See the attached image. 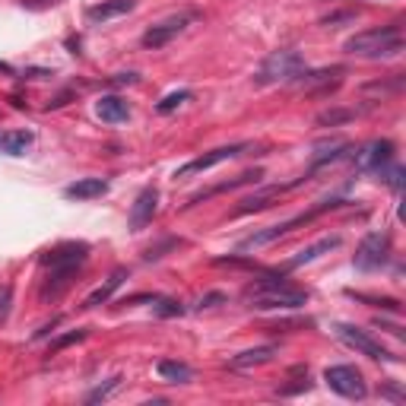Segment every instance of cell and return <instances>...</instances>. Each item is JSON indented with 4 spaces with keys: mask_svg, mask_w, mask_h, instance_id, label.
Wrapping results in <instances>:
<instances>
[{
    "mask_svg": "<svg viewBox=\"0 0 406 406\" xmlns=\"http://www.w3.org/2000/svg\"><path fill=\"white\" fill-rule=\"evenodd\" d=\"M133 7H137V0H102V3H93V7L86 10V16L93 23H108L115 16L130 13Z\"/></svg>",
    "mask_w": 406,
    "mask_h": 406,
    "instance_id": "cell-18",
    "label": "cell"
},
{
    "mask_svg": "<svg viewBox=\"0 0 406 406\" xmlns=\"http://www.w3.org/2000/svg\"><path fill=\"white\" fill-rule=\"evenodd\" d=\"M95 115L105 124H124V121H130V108H127V102L121 95H102L95 102Z\"/></svg>",
    "mask_w": 406,
    "mask_h": 406,
    "instance_id": "cell-16",
    "label": "cell"
},
{
    "mask_svg": "<svg viewBox=\"0 0 406 406\" xmlns=\"http://www.w3.org/2000/svg\"><path fill=\"white\" fill-rule=\"evenodd\" d=\"M248 302L254 311H276V308H302L308 304V292L304 289H292L289 282H273L267 289H254L248 292Z\"/></svg>",
    "mask_w": 406,
    "mask_h": 406,
    "instance_id": "cell-5",
    "label": "cell"
},
{
    "mask_svg": "<svg viewBox=\"0 0 406 406\" xmlns=\"http://www.w3.org/2000/svg\"><path fill=\"white\" fill-rule=\"evenodd\" d=\"M0 70H3V73H10V77H16V70L10 67V64H3V61H0Z\"/></svg>",
    "mask_w": 406,
    "mask_h": 406,
    "instance_id": "cell-40",
    "label": "cell"
},
{
    "mask_svg": "<svg viewBox=\"0 0 406 406\" xmlns=\"http://www.w3.org/2000/svg\"><path fill=\"white\" fill-rule=\"evenodd\" d=\"M191 19H194V13H178V16H168V19L156 23V26H149V29L143 32V48H149V51L165 48L168 41L175 39V35H181V32L188 29Z\"/></svg>",
    "mask_w": 406,
    "mask_h": 406,
    "instance_id": "cell-11",
    "label": "cell"
},
{
    "mask_svg": "<svg viewBox=\"0 0 406 406\" xmlns=\"http://www.w3.org/2000/svg\"><path fill=\"white\" fill-rule=\"evenodd\" d=\"M387 260H391V235L387 232H368L359 242V248H356L352 267L362 270V273H375V270H381Z\"/></svg>",
    "mask_w": 406,
    "mask_h": 406,
    "instance_id": "cell-6",
    "label": "cell"
},
{
    "mask_svg": "<svg viewBox=\"0 0 406 406\" xmlns=\"http://www.w3.org/2000/svg\"><path fill=\"white\" fill-rule=\"evenodd\" d=\"M304 70V57L292 48H280L273 55H267L264 64L254 73L258 86H276V83H296V77Z\"/></svg>",
    "mask_w": 406,
    "mask_h": 406,
    "instance_id": "cell-3",
    "label": "cell"
},
{
    "mask_svg": "<svg viewBox=\"0 0 406 406\" xmlns=\"http://www.w3.org/2000/svg\"><path fill=\"white\" fill-rule=\"evenodd\" d=\"M188 311L178 298H153V314L156 318H181V314Z\"/></svg>",
    "mask_w": 406,
    "mask_h": 406,
    "instance_id": "cell-25",
    "label": "cell"
},
{
    "mask_svg": "<svg viewBox=\"0 0 406 406\" xmlns=\"http://www.w3.org/2000/svg\"><path fill=\"white\" fill-rule=\"evenodd\" d=\"M121 381H124V378H121V375L108 378V381H105V384H99L95 391H89V394H86V403H102V400H108L111 394H115L117 387H121Z\"/></svg>",
    "mask_w": 406,
    "mask_h": 406,
    "instance_id": "cell-26",
    "label": "cell"
},
{
    "mask_svg": "<svg viewBox=\"0 0 406 406\" xmlns=\"http://www.w3.org/2000/svg\"><path fill=\"white\" fill-rule=\"evenodd\" d=\"M178 244H181V238H165L162 244H156V248H149V251H146V260H159V258H165V251L178 248Z\"/></svg>",
    "mask_w": 406,
    "mask_h": 406,
    "instance_id": "cell-31",
    "label": "cell"
},
{
    "mask_svg": "<svg viewBox=\"0 0 406 406\" xmlns=\"http://www.w3.org/2000/svg\"><path fill=\"white\" fill-rule=\"evenodd\" d=\"M324 381H327L330 391L346 397V400H365L368 397V384L356 365H330L327 371H324Z\"/></svg>",
    "mask_w": 406,
    "mask_h": 406,
    "instance_id": "cell-7",
    "label": "cell"
},
{
    "mask_svg": "<svg viewBox=\"0 0 406 406\" xmlns=\"http://www.w3.org/2000/svg\"><path fill=\"white\" fill-rule=\"evenodd\" d=\"M10 308H13V289H10V286H0V324L10 318Z\"/></svg>",
    "mask_w": 406,
    "mask_h": 406,
    "instance_id": "cell-32",
    "label": "cell"
},
{
    "mask_svg": "<svg viewBox=\"0 0 406 406\" xmlns=\"http://www.w3.org/2000/svg\"><path fill=\"white\" fill-rule=\"evenodd\" d=\"M343 48L356 57H391V55H400V51H403V29H400V23H391V26H378V29L356 32Z\"/></svg>",
    "mask_w": 406,
    "mask_h": 406,
    "instance_id": "cell-2",
    "label": "cell"
},
{
    "mask_svg": "<svg viewBox=\"0 0 406 406\" xmlns=\"http://www.w3.org/2000/svg\"><path fill=\"white\" fill-rule=\"evenodd\" d=\"M26 10H51L57 0H19Z\"/></svg>",
    "mask_w": 406,
    "mask_h": 406,
    "instance_id": "cell-36",
    "label": "cell"
},
{
    "mask_svg": "<svg viewBox=\"0 0 406 406\" xmlns=\"http://www.w3.org/2000/svg\"><path fill=\"white\" fill-rule=\"evenodd\" d=\"M368 108H371V105H365V108H327L314 117V124L318 127H343V124H349V121H356V117Z\"/></svg>",
    "mask_w": 406,
    "mask_h": 406,
    "instance_id": "cell-23",
    "label": "cell"
},
{
    "mask_svg": "<svg viewBox=\"0 0 406 406\" xmlns=\"http://www.w3.org/2000/svg\"><path fill=\"white\" fill-rule=\"evenodd\" d=\"M216 304H226V292H206V296L197 298V311H203V308H216Z\"/></svg>",
    "mask_w": 406,
    "mask_h": 406,
    "instance_id": "cell-30",
    "label": "cell"
},
{
    "mask_svg": "<svg viewBox=\"0 0 406 406\" xmlns=\"http://www.w3.org/2000/svg\"><path fill=\"white\" fill-rule=\"evenodd\" d=\"M324 26H340V23H356V10H340V13H330L320 19Z\"/></svg>",
    "mask_w": 406,
    "mask_h": 406,
    "instance_id": "cell-33",
    "label": "cell"
},
{
    "mask_svg": "<svg viewBox=\"0 0 406 406\" xmlns=\"http://www.w3.org/2000/svg\"><path fill=\"white\" fill-rule=\"evenodd\" d=\"M86 334H89V330L77 327V330H70V334L55 336V340H51V352H61V349H67L70 343H79V340H86Z\"/></svg>",
    "mask_w": 406,
    "mask_h": 406,
    "instance_id": "cell-28",
    "label": "cell"
},
{
    "mask_svg": "<svg viewBox=\"0 0 406 406\" xmlns=\"http://www.w3.org/2000/svg\"><path fill=\"white\" fill-rule=\"evenodd\" d=\"M343 73H346V67H320V70H308V67H304V70L296 77V83H292V86L304 89V93L330 95V93H336V89H340Z\"/></svg>",
    "mask_w": 406,
    "mask_h": 406,
    "instance_id": "cell-10",
    "label": "cell"
},
{
    "mask_svg": "<svg viewBox=\"0 0 406 406\" xmlns=\"http://www.w3.org/2000/svg\"><path fill=\"white\" fill-rule=\"evenodd\" d=\"M304 181H308V175H302V178H296V181H292V184H270V188L258 191V194L244 197V200H242V206L235 210V216H248V213L267 210V206H270V200H273V197H280V194H286V191L298 188V184H304Z\"/></svg>",
    "mask_w": 406,
    "mask_h": 406,
    "instance_id": "cell-14",
    "label": "cell"
},
{
    "mask_svg": "<svg viewBox=\"0 0 406 406\" xmlns=\"http://www.w3.org/2000/svg\"><path fill=\"white\" fill-rule=\"evenodd\" d=\"M349 298H359V302H368V304H375V308H391V311H400V302L397 298H371V296H356V292H346Z\"/></svg>",
    "mask_w": 406,
    "mask_h": 406,
    "instance_id": "cell-29",
    "label": "cell"
},
{
    "mask_svg": "<svg viewBox=\"0 0 406 406\" xmlns=\"http://www.w3.org/2000/svg\"><path fill=\"white\" fill-rule=\"evenodd\" d=\"M334 334L343 340L346 346H352L356 352H362V356H368V359H375V362H400V356H394L391 349H384L378 340H371V336L365 334V330L359 327H352V324H336Z\"/></svg>",
    "mask_w": 406,
    "mask_h": 406,
    "instance_id": "cell-8",
    "label": "cell"
},
{
    "mask_svg": "<svg viewBox=\"0 0 406 406\" xmlns=\"http://www.w3.org/2000/svg\"><path fill=\"white\" fill-rule=\"evenodd\" d=\"M356 153V165L362 172H371V175H384L387 165L394 162V143L391 140H375L368 143L365 149H352Z\"/></svg>",
    "mask_w": 406,
    "mask_h": 406,
    "instance_id": "cell-12",
    "label": "cell"
},
{
    "mask_svg": "<svg viewBox=\"0 0 406 406\" xmlns=\"http://www.w3.org/2000/svg\"><path fill=\"white\" fill-rule=\"evenodd\" d=\"M184 102H191V89H178V93H168V95H165V99L156 105V111H159V115H172L178 105H184Z\"/></svg>",
    "mask_w": 406,
    "mask_h": 406,
    "instance_id": "cell-27",
    "label": "cell"
},
{
    "mask_svg": "<svg viewBox=\"0 0 406 406\" xmlns=\"http://www.w3.org/2000/svg\"><path fill=\"white\" fill-rule=\"evenodd\" d=\"M260 178H264V172H260V168H254V172H244V175H238V178H232V181H222V184H216V188H210V191H200V194H194L188 203H184V206H194V203L210 200V197L222 194V191H235V188H244V184H258Z\"/></svg>",
    "mask_w": 406,
    "mask_h": 406,
    "instance_id": "cell-17",
    "label": "cell"
},
{
    "mask_svg": "<svg viewBox=\"0 0 406 406\" xmlns=\"http://www.w3.org/2000/svg\"><path fill=\"white\" fill-rule=\"evenodd\" d=\"M311 384H308V371H304V378H298L296 384H289V387H280V397H292V394H302L308 391Z\"/></svg>",
    "mask_w": 406,
    "mask_h": 406,
    "instance_id": "cell-35",
    "label": "cell"
},
{
    "mask_svg": "<svg viewBox=\"0 0 406 406\" xmlns=\"http://www.w3.org/2000/svg\"><path fill=\"white\" fill-rule=\"evenodd\" d=\"M381 394H384V397H391L394 403H403V391H400V387H394V384H384Z\"/></svg>",
    "mask_w": 406,
    "mask_h": 406,
    "instance_id": "cell-37",
    "label": "cell"
},
{
    "mask_svg": "<svg viewBox=\"0 0 406 406\" xmlns=\"http://www.w3.org/2000/svg\"><path fill=\"white\" fill-rule=\"evenodd\" d=\"M105 191H108V181L105 178H79L64 188V197L67 200H93V197H102Z\"/></svg>",
    "mask_w": 406,
    "mask_h": 406,
    "instance_id": "cell-19",
    "label": "cell"
},
{
    "mask_svg": "<svg viewBox=\"0 0 406 406\" xmlns=\"http://www.w3.org/2000/svg\"><path fill=\"white\" fill-rule=\"evenodd\" d=\"M248 149H254V146H251V143H232V146L210 149V153H203V156L191 159L188 165H181L178 172H175V178H191V175H200V172H206V168H213V165H219V162H229V159L244 156Z\"/></svg>",
    "mask_w": 406,
    "mask_h": 406,
    "instance_id": "cell-9",
    "label": "cell"
},
{
    "mask_svg": "<svg viewBox=\"0 0 406 406\" xmlns=\"http://www.w3.org/2000/svg\"><path fill=\"white\" fill-rule=\"evenodd\" d=\"M156 210H159V191L143 188L140 194H137V200H133V206H130V232H143V229L153 222Z\"/></svg>",
    "mask_w": 406,
    "mask_h": 406,
    "instance_id": "cell-13",
    "label": "cell"
},
{
    "mask_svg": "<svg viewBox=\"0 0 406 406\" xmlns=\"http://www.w3.org/2000/svg\"><path fill=\"white\" fill-rule=\"evenodd\" d=\"M216 267H244V270H260L254 260L248 258H216Z\"/></svg>",
    "mask_w": 406,
    "mask_h": 406,
    "instance_id": "cell-34",
    "label": "cell"
},
{
    "mask_svg": "<svg viewBox=\"0 0 406 406\" xmlns=\"http://www.w3.org/2000/svg\"><path fill=\"white\" fill-rule=\"evenodd\" d=\"M336 206H343V200H324V203H318V206H311V210H304V213H298V216H292V219H286V222H280V226H270V229H264V232L248 235V238L242 242V251H254V248H264V244H270V242H280L282 235L296 232L298 226H308V222H314L318 216H324V213L336 210Z\"/></svg>",
    "mask_w": 406,
    "mask_h": 406,
    "instance_id": "cell-4",
    "label": "cell"
},
{
    "mask_svg": "<svg viewBox=\"0 0 406 406\" xmlns=\"http://www.w3.org/2000/svg\"><path fill=\"white\" fill-rule=\"evenodd\" d=\"M67 99H70L67 93H64V95H57L55 102H48V108H61V105H67Z\"/></svg>",
    "mask_w": 406,
    "mask_h": 406,
    "instance_id": "cell-39",
    "label": "cell"
},
{
    "mask_svg": "<svg viewBox=\"0 0 406 406\" xmlns=\"http://www.w3.org/2000/svg\"><path fill=\"white\" fill-rule=\"evenodd\" d=\"M124 280H127V270H124V267H117L115 273H111L108 280L102 282L99 289H93V292H89V296H86V302H83V308H99V304H105L111 296H115L117 289H121V282H124Z\"/></svg>",
    "mask_w": 406,
    "mask_h": 406,
    "instance_id": "cell-20",
    "label": "cell"
},
{
    "mask_svg": "<svg viewBox=\"0 0 406 406\" xmlns=\"http://www.w3.org/2000/svg\"><path fill=\"white\" fill-rule=\"evenodd\" d=\"M89 260V244L86 242H67V244H57V248L45 251L41 254V264L48 267V276H45V286H41V298L45 302H55L67 292L73 280H77L79 267Z\"/></svg>",
    "mask_w": 406,
    "mask_h": 406,
    "instance_id": "cell-1",
    "label": "cell"
},
{
    "mask_svg": "<svg viewBox=\"0 0 406 406\" xmlns=\"http://www.w3.org/2000/svg\"><path fill=\"white\" fill-rule=\"evenodd\" d=\"M334 248H340V235H330V238H320V242L308 244L304 251H298L296 258H289L286 264L280 267V273H289V270H296V267H304V264H314L318 258H324V254H330Z\"/></svg>",
    "mask_w": 406,
    "mask_h": 406,
    "instance_id": "cell-15",
    "label": "cell"
},
{
    "mask_svg": "<svg viewBox=\"0 0 406 406\" xmlns=\"http://www.w3.org/2000/svg\"><path fill=\"white\" fill-rule=\"evenodd\" d=\"M276 346H254V349H244L238 352V356H232V362L229 365L232 368H254V365H267V362L276 359Z\"/></svg>",
    "mask_w": 406,
    "mask_h": 406,
    "instance_id": "cell-22",
    "label": "cell"
},
{
    "mask_svg": "<svg viewBox=\"0 0 406 406\" xmlns=\"http://www.w3.org/2000/svg\"><path fill=\"white\" fill-rule=\"evenodd\" d=\"M57 324H61V318H55V320H51V324H45V327H41V330H35V336H32V340H45L48 334H55V327H57Z\"/></svg>",
    "mask_w": 406,
    "mask_h": 406,
    "instance_id": "cell-38",
    "label": "cell"
},
{
    "mask_svg": "<svg viewBox=\"0 0 406 406\" xmlns=\"http://www.w3.org/2000/svg\"><path fill=\"white\" fill-rule=\"evenodd\" d=\"M156 371L168 384H191V378H194V371H191L188 362H175V359H162L156 365Z\"/></svg>",
    "mask_w": 406,
    "mask_h": 406,
    "instance_id": "cell-24",
    "label": "cell"
},
{
    "mask_svg": "<svg viewBox=\"0 0 406 406\" xmlns=\"http://www.w3.org/2000/svg\"><path fill=\"white\" fill-rule=\"evenodd\" d=\"M32 143H35V133L32 130H3L0 133V153H3V156H26Z\"/></svg>",
    "mask_w": 406,
    "mask_h": 406,
    "instance_id": "cell-21",
    "label": "cell"
}]
</instances>
